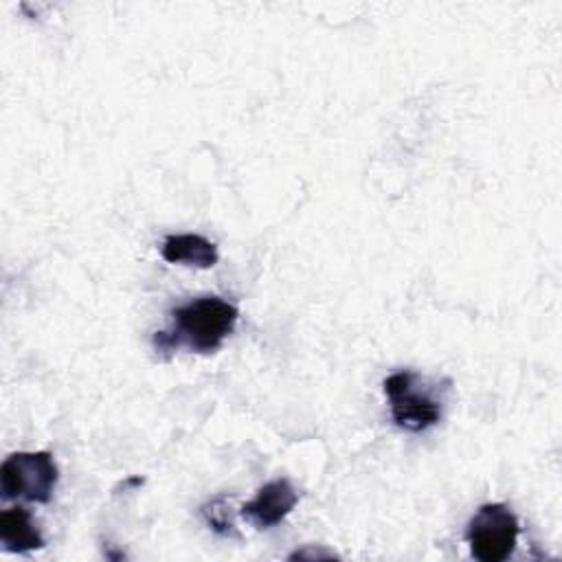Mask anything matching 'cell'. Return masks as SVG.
<instances>
[{
	"label": "cell",
	"instance_id": "6da1fadb",
	"mask_svg": "<svg viewBox=\"0 0 562 562\" xmlns=\"http://www.w3.org/2000/svg\"><path fill=\"white\" fill-rule=\"evenodd\" d=\"M237 307L222 296H200L171 312L173 327L154 334V349L171 353L187 347L195 353H213L233 334L237 325Z\"/></svg>",
	"mask_w": 562,
	"mask_h": 562
},
{
	"label": "cell",
	"instance_id": "7a4b0ae2",
	"mask_svg": "<svg viewBox=\"0 0 562 562\" xmlns=\"http://www.w3.org/2000/svg\"><path fill=\"white\" fill-rule=\"evenodd\" d=\"M57 479L59 470L48 450L13 452L0 465V492L4 501L48 503Z\"/></svg>",
	"mask_w": 562,
	"mask_h": 562
},
{
	"label": "cell",
	"instance_id": "3957f363",
	"mask_svg": "<svg viewBox=\"0 0 562 562\" xmlns=\"http://www.w3.org/2000/svg\"><path fill=\"white\" fill-rule=\"evenodd\" d=\"M520 522L505 503H485L465 527L470 555L479 562L507 560L518 542Z\"/></svg>",
	"mask_w": 562,
	"mask_h": 562
},
{
	"label": "cell",
	"instance_id": "277c9868",
	"mask_svg": "<svg viewBox=\"0 0 562 562\" xmlns=\"http://www.w3.org/2000/svg\"><path fill=\"white\" fill-rule=\"evenodd\" d=\"M389 397L391 417L397 428L408 432H422L432 428L441 417V404L428 391L419 389L413 371H395L382 382Z\"/></svg>",
	"mask_w": 562,
	"mask_h": 562
},
{
	"label": "cell",
	"instance_id": "5b68a950",
	"mask_svg": "<svg viewBox=\"0 0 562 562\" xmlns=\"http://www.w3.org/2000/svg\"><path fill=\"white\" fill-rule=\"evenodd\" d=\"M299 503V492L290 483V479H274L268 481L257 490V496L248 501L239 514L255 527V529H270L279 525Z\"/></svg>",
	"mask_w": 562,
	"mask_h": 562
},
{
	"label": "cell",
	"instance_id": "8992f818",
	"mask_svg": "<svg viewBox=\"0 0 562 562\" xmlns=\"http://www.w3.org/2000/svg\"><path fill=\"white\" fill-rule=\"evenodd\" d=\"M160 255L169 263H182L193 268H213L220 259L217 246L198 233H178L167 235L160 246Z\"/></svg>",
	"mask_w": 562,
	"mask_h": 562
},
{
	"label": "cell",
	"instance_id": "52a82bcc",
	"mask_svg": "<svg viewBox=\"0 0 562 562\" xmlns=\"http://www.w3.org/2000/svg\"><path fill=\"white\" fill-rule=\"evenodd\" d=\"M0 542L9 553H29L46 544L31 512L20 505L0 514Z\"/></svg>",
	"mask_w": 562,
	"mask_h": 562
},
{
	"label": "cell",
	"instance_id": "ba28073f",
	"mask_svg": "<svg viewBox=\"0 0 562 562\" xmlns=\"http://www.w3.org/2000/svg\"><path fill=\"white\" fill-rule=\"evenodd\" d=\"M200 514L204 518V522L220 536H231L237 538V527H235V514H233V496L220 494L213 496L211 501H206L200 507Z\"/></svg>",
	"mask_w": 562,
	"mask_h": 562
},
{
	"label": "cell",
	"instance_id": "9c48e42d",
	"mask_svg": "<svg viewBox=\"0 0 562 562\" xmlns=\"http://www.w3.org/2000/svg\"><path fill=\"white\" fill-rule=\"evenodd\" d=\"M323 560V558H336L334 551H314V549H301V551H294L288 555V560Z\"/></svg>",
	"mask_w": 562,
	"mask_h": 562
}]
</instances>
